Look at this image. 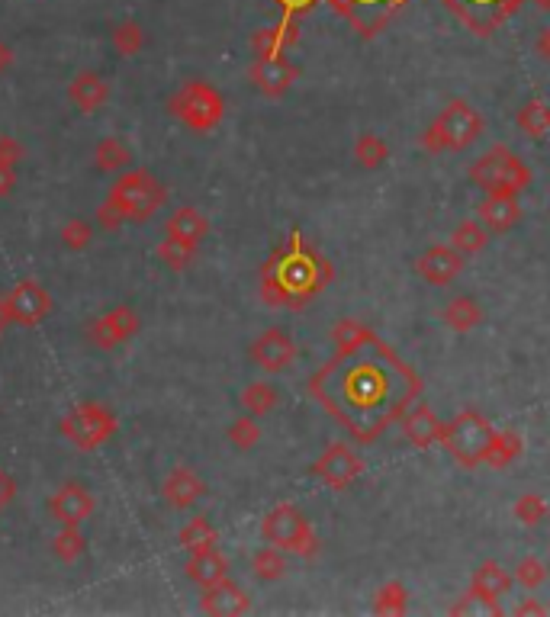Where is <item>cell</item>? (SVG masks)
<instances>
[{
  "label": "cell",
  "instance_id": "cell-1",
  "mask_svg": "<svg viewBox=\"0 0 550 617\" xmlns=\"http://www.w3.org/2000/svg\"><path fill=\"white\" fill-rule=\"evenodd\" d=\"M309 393L358 444H374L419 399L422 380L361 322L335 325V357L309 376Z\"/></svg>",
  "mask_w": 550,
  "mask_h": 617
},
{
  "label": "cell",
  "instance_id": "cell-2",
  "mask_svg": "<svg viewBox=\"0 0 550 617\" xmlns=\"http://www.w3.org/2000/svg\"><path fill=\"white\" fill-rule=\"evenodd\" d=\"M332 280V264L312 251L300 232L287 238V245L274 251V258L261 270V296L271 306H303L322 293Z\"/></svg>",
  "mask_w": 550,
  "mask_h": 617
},
{
  "label": "cell",
  "instance_id": "cell-3",
  "mask_svg": "<svg viewBox=\"0 0 550 617\" xmlns=\"http://www.w3.org/2000/svg\"><path fill=\"white\" fill-rule=\"evenodd\" d=\"M480 135H483V116L473 110L467 100H448L444 110L435 116V123L422 132L419 145L431 155L464 152V148H470Z\"/></svg>",
  "mask_w": 550,
  "mask_h": 617
},
{
  "label": "cell",
  "instance_id": "cell-4",
  "mask_svg": "<svg viewBox=\"0 0 550 617\" xmlns=\"http://www.w3.org/2000/svg\"><path fill=\"white\" fill-rule=\"evenodd\" d=\"M107 200L120 209L126 222H148L168 200L165 184L145 168L126 171L116 184L110 187Z\"/></svg>",
  "mask_w": 550,
  "mask_h": 617
},
{
  "label": "cell",
  "instance_id": "cell-5",
  "mask_svg": "<svg viewBox=\"0 0 550 617\" xmlns=\"http://www.w3.org/2000/svg\"><path fill=\"white\" fill-rule=\"evenodd\" d=\"M58 431H62V438L74 450L91 454V450H100L116 431H120V418H116V412L103 402H81V405H74L68 415H62Z\"/></svg>",
  "mask_w": 550,
  "mask_h": 617
},
{
  "label": "cell",
  "instance_id": "cell-6",
  "mask_svg": "<svg viewBox=\"0 0 550 617\" xmlns=\"http://www.w3.org/2000/svg\"><path fill=\"white\" fill-rule=\"evenodd\" d=\"M470 180L486 193L499 197H518L531 184V168L518 158L509 145H493L489 152L470 168Z\"/></svg>",
  "mask_w": 550,
  "mask_h": 617
},
{
  "label": "cell",
  "instance_id": "cell-7",
  "mask_svg": "<svg viewBox=\"0 0 550 617\" xmlns=\"http://www.w3.org/2000/svg\"><path fill=\"white\" fill-rule=\"evenodd\" d=\"M261 537L271 547L293 553V556H303V560H316L319 556L316 531H312V524L303 518V511L290 502L274 505L271 511H267L264 521H261Z\"/></svg>",
  "mask_w": 550,
  "mask_h": 617
},
{
  "label": "cell",
  "instance_id": "cell-8",
  "mask_svg": "<svg viewBox=\"0 0 550 617\" xmlns=\"http://www.w3.org/2000/svg\"><path fill=\"white\" fill-rule=\"evenodd\" d=\"M493 425L480 415V412H460L454 421L441 428V447L464 466V470H473V466L486 463L489 444H493Z\"/></svg>",
  "mask_w": 550,
  "mask_h": 617
},
{
  "label": "cell",
  "instance_id": "cell-9",
  "mask_svg": "<svg viewBox=\"0 0 550 617\" xmlns=\"http://www.w3.org/2000/svg\"><path fill=\"white\" fill-rule=\"evenodd\" d=\"M171 116L181 119L190 132H213L226 116V100L206 81H187L171 97Z\"/></svg>",
  "mask_w": 550,
  "mask_h": 617
},
{
  "label": "cell",
  "instance_id": "cell-10",
  "mask_svg": "<svg viewBox=\"0 0 550 617\" xmlns=\"http://www.w3.org/2000/svg\"><path fill=\"white\" fill-rule=\"evenodd\" d=\"M4 306H7V315H10V325L36 328V325H42L49 319L55 303H52V296H49L46 287H42V283L20 280L17 287L4 296Z\"/></svg>",
  "mask_w": 550,
  "mask_h": 617
},
{
  "label": "cell",
  "instance_id": "cell-11",
  "mask_svg": "<svg viewBox=\"0 0 550 617\" xmlns=\"http://www.w3.org/2000/svg\"><path fill=\"white\" fill-rule=\"evenodd\" d=\"M361 473H364V460L354 454L345 441L332 444L316 463H312V476H316L319 483H325L329 489H335V492L348 489Z\"/></svg>",
  "mask_w": 550,
  "mask_h": 617
},
{
  "label": "cell",
  "instance_id": "cell-12",
  "mask_svg": "<svg viewBox=\"0 0 550 617\" xmlns=\"http://www.w3.org/2000/svg\"><path fill=\"white\" fill-rule=\"evenodd\" d=\"M139 328H142V319H139L136 309L116 306L113 312L100 315V319L91 322V328H87V338H91L94 348L113 351V348H120V344H126L129 338H136Z\"/></svg>",
  "mask_w": 550,
  "mask_h": 617
},
{
  "label": "cell",
  "instance_id": "cell-13",
  "mask_svg": "<svg viewBox=\"0 0 550 617\" xmlns=\"http://www.w3.org/2000/svg\"><path fill=\"white\" fill-rule=\"evenodd\" d=\"M248 354L255 360V367H261L264 373H284L296 360V344L284 328H267L255 338Z\"/></svg>",
  "mask_w": 550,
  "mask_h": 617
},
{
  "label": "cell",
  "instance_id": "cell-14",
  "mask_svg": "<svg viewBox=\"0 0 550 617\" xmlns=\"http://www.w3.org/2000/svg\"><path fill=\"white\" fill-rule=\"evenodd\" d=\"M248 78L264 97H284L293 81L300 78V71L284 55H258L248 68Z\"/></svg>",
  "mask_w": 550,
  "mask_h": 617
},
{
  "label": "cell",
  "instance_id": "cell-15",
  "mask_svg": "<svg viewBox=\"0 0 550 617\" xmlns=\"http://www.w3.org/2000/svg\"><path fill=\"white\" fill-rule=\"evenodd\" d=\"M415 270H419V277L431 283V287H448L451 280L460 277V270H464V254L454 245H435L415 261Z\"/></svg>",
  "mask_w": 550,
  "mask_h": 617
},
{
  "label": "cell",
  "instance_id": "cell-16",
  "mask_svg": "<svg viewBox=\"0 0 550 617\" xmlns=\"http://www.w3.org/2000/svg\"><path fill=\"white\" fill-rule=\"evenodd\" d=\"M49 511L58 524H81L94 515V495L81 483H65L49 499Z\"/></svg>",
  "mask_w": 550,
  "mask_h": 617
},
{
  "label": "cell",
  "instance_id": "cell-17",
  "mask_svg": "<svg viewBox=\"0 0 550 617\" xmlns=\"http://www.w3.org/2000/svg\"><path fill=\"white\" fill-rule=\"evenodd\" d=\"M161 495H165V502L174 511H187L206 495V483L190 470V466H174L165 476V483H161Z\"/></svg>",
  "mask_w": 550,
  "mask_h": 617
},
{
  "label": "cell",
  "instance_id": "cell-18",
  "mask_svg": "<svg viewBox=\"0 0 550 617\" xmlns=\"http://www.w3.org/2000/svg\"><path fill=\"white\" fill-rule=\"evenodd\" d=\"M200 611H206V614H216V617L248 614V611H251V598L245 595L242 585H235L232 579H222V582L210 585V589H203Z\"/></svg>",
  "mask_w": 550,
  "mask_h": 617
},
{
  "label": "cell",
  "instance_id": "cell-19",
  "mask_svg": "<svg viewBox=\"0 0 550 617\" xmlns=\"http://www.w3.org/2000/svg\"><path fill=\"white\" fill-rule=\"evenodd\" d=\"M68 97H71V103H74V107H78L81 113H94V110H100L103 103L110 100V84H107V78H103V74L87 68V71H78V74L71 78Z\"/></svg>",
  "mask_w": 550,
  "mask_h": 617
},
{
  "label": "cell",
  "instance_id": "cell-20",
  "mask_svg": "<svg viewBox=\"0 0 550 617\" xmlns=\"http://www.w3.org/2000/svg\"><path fill=\"white\" fill-rule=\"evenodd\" d=\"M441 421L438 415L428 409L425 402H412L406 415H403V434H406V441L415 444V447H422L428 450L431 444H438L441 441Z\"/></svg>",
  "mask_w": 550,
  "mask_h": 617
},
{
  "label": "cell",
  "instance_id": "cell-21",
  "mask_svg": "<svg viewBox=\"0 0 550 617\" xmlns=\"http://www.w3.org/2000/svg\"><path fill=\"white\" fill-rule=\"evenodd\" d=\"M165 232H168V238H174V242H184V245L200 248L203 238L210 235V219H206L200 209L181 206V209H174V213L168 216Z\"/></svg>",
  "mask_w": 550,
  "mask_h": 617
},
{
  "label": "cell",
  "instance_id": "cell-22",
  "mask_svg": "<svg viewBox=\"0 0 550 617\" xmlns=\"http://www.w3.org/2000/svg\"><path fill=\"white\" fill-rule=\"evenodd\" d=\"M477 216L489 229V235H502V232H509L518 219H522V209H518V197L486 193V200L477 206Z\"/></svg>",
  "mask_w": 550,
  "mask_h": 617
},
{
  "label": "cell",
  "instance_id": "cell-23",
  "mask_svg": "<svg viewBox=\"0 0 550 617\" xmlns=\"http://www.w3.org/2000/svg\"><path fill=\"white\" fill-rule=\"evenodd\" d=\"M187 579L197 582L200 589H210V585L229 579V560L222 556L216 547L213 550H200V553H190L187 560Z\"/></svg>",
  "mask_w": 550,
  "mask_h": 617
},
{
  "label": "cell",
  "instance_id": "cell-24",
  "mask_svg": "<svg viewBox=\"0 0 550 617\" xmlns=\"http://www.w3.org/2000/svg\"><path fill=\"white\" fill-rule=\"evenodd\" d=\"M509 589H512V576L505 573L496 560L480 563L477 573H473V582H470V592H477L489 601H499L502 595H509Z\"/></svg>",
  "mask_w": 550,
  "mask_h": 617
},
{
  "label": "cell",
  "instance_id": "cell-25",
  "mask_svg": "<svg viewBox=\"0 0 550 617\" xmlns=\"http://www.w3.org/2000/svg\"><path fill=\"white\" fill-rule=\"evenodd\" d=\"M132 164V148L116 139V135H107V139H100L97 148H94V168L100 174H116V171H126Z\"/></svg>",
  "mask_w": 550,
  "mask_h": 617
},
{
  "label": "cell",
  "instance_id": "cell-26",
  "mask_svg": "<svg viewBox=\"0 0 550 617\" xmlns=\"http://www.w3.org/2000/svg\"><path fill=\"white\" fill-rule=\"evenodd\" d=\"M441 319H444V325H448V328H454V331H460V335H464V331H473V328L483 322V309H480L477 299L457 296V299H451L448 306H444Z\"/></svg>",
  "mask_w": 550,
  "mask_h": 617
},
{
  "label": "cell",
  "instance_id": "cell-27",
  "mask_svg": "<svg viewBox=\"0 0 550 617\" xmlns=\"http://www.w3.org/2000/svg\"><path fill=\"white\" fill-rule=\"evenodd\" d=\"M522 450H525V441H522V434L518 431H496L493 444H489V454H486V466H493V470H505V466L522 457Z\"/></svg>",
  "mask_w": 550,
  "mask_h": 617
},
{
  "label": "cell",
  "instance_id": "cell-28",
  "mask_svg": "<svg viewBox=\"0 0 550 617\" xmlns=\"http://www.w3.org/2000/svg\"><path fill=\"white\" fill-rule=\"evenodd\" d=\"M177 544H181L184 550H190V553L213 550L219 544V534L206 518H190L181 528V534H177Z\"/></svg>",
  "mask_w": 550,
  "mask_h": 617
},
{
  "label": "cell",
  "instance_id": "cell-29",
  "mask_svg": "<svg viewBox=\"0 0 550 617\" xmlns=\"http://www.w3.org/2000/svg\"><path fill=\"white\" fill-rule=\"evenodd\" d=\"M52 556L58 563H78L84 550H87V540L78 531V524H62V531L52 537Z\"/></svg>",
  "mask_w": 550,
  "mask_h": 617
},
{
  "label": "cell",
  "instance_id": "cell-30",
  "mask_svg": "<svg viewBox=\"0 0 550 617\" xmlns=\"http://www.w3.org/2000/svg\"><path fill=\"white\" fill-rule=\"evenodd\" d=\"M518 129H522L528 139H544L550 132V103L544 100H528L515 116Z\"/></svg>",
  "mask_w": 550,
  "mask_h": 617
},
{
  "label": "cell",
  "instance_id": "cell-31",
  "mask_svg": "<svg viewBox=\"0 0 550 617\" xmlns=\"http://www.w3.org/2000/svg\"><path fill=\"white\" fill-rule=\"evenodd\" d=\"M451 245H454L460 254H464V258H467V254H480V251L489 245V229H486L480 219H464V222H460L457 229H454Z\"/></svg>",
  "mask_w": 550,
  "mask_h": 617
},
{
  "label": "cell",
  "instance_id": "cell-32",
  "mask_svg": "<svg viewBox=\"0 0 550 617\" xmlns=\"http://www.w3.org/2000/svg\"><path fill=\"white\" fill-rule=\"evenodd\" d=\"M293 42H296V26L293 23L261 29V33H255V39H251V45H255V55H280Z\"/></svg>",
  "mask_w": 550,
  "mask_h": 617
},
{
  "label": "cell",
  "instance_id": "cell-33",
  "mask_svg": "<svg viewBox=\"0 0 550 617\" xmlns=\"http://www.w3.org/2000/svg\"><path fill=\"white\" fill-rule=\"evenodd\" d=\"M277 402H280V393L271 386V383H248L242 389V409L248 415H271L277 409Z\"/></svg>",
  "mask_w": 550,
  "mask_h": 617
},
{
  "label": "cell",
  "instance_id": "cell-34",
  "mask_svg": "<svg viewBox=\"0 0 550 617\" xmlns=\"http://www.w3.org/2000/svg\"><path fill=\"white\" fill-rule=\"evenodd\" d=\"M251 569H255V576L261 582H277V579H284L287 576V556L284 550H277V547H261L255 553V560H251Z\"/></svg>",
  "mask_w": 550,
  "mask_h": 617
},
{
  "label": "cell",
  "instance_id": "cell-35",
  "mask_svg": "<svg viewBox=\"0 0 550 617\" xmlns=\"http://www.w3.org/2000/svg\"><path fill=\"white\" fill-rule=\"evenodd\" d=\"M113 52L123 55V58H136L142 49H145V29L136 23V20H123L120 26L113 29Z\"/></svg>",
  "mask_w": 550,
  "mask_h": 617
},
{
  "label": "cell",
  "instance_id": "cell-36",
  "mask_svg": "<svg viewBox=\"0 0 550 617\" xmlns=\"http://www.w3.org/2000/svg\"><path fill=\"white\" fill-rule=\"evenodd\" d=\"M354 158H358L361 168L377 171L380 164L390 158V148H386V142L377 132H364V135H358V142H354Z\"/></svg>",
  "mask_w": 550,
  "mask_h": 617
},
{
  "label": "cell",
  "instance_id": "cell-37",
  "mask_svg": "<svg viewBox=\"0 0 550 617\" xmlns=\"http://www.w3.org/2000/svg\"><path fill=\"white\" fill-rule=\"evenodd\" d=\"M406 611H409V595L403 582H386L374 595V614H406Z\"/></svg>",
  "mask_w": 550,
  "mask_h": 617
},
{
  "label": "cell",
  "instance_id": "cell-38",
  "mask_svg": "<svg viewBox=\"0 0 550 617\" xmlns=\"http://www.w3.org/2000/svg\"><path fill=\"white\" fill-rule=\"evenodd\" d=\"M460 10V17H464L470 26L480 29V10H493V17L502 20L505 13H509L515 7V0H460V4H454Z\"/></svg>",
  "mask_w": 550,
  "mask_h": 617
},
{
  "label": "cell",
  "instance_id": "cell-39",
  "mask_svg": "<svg viewBox=\"0 0 550 617\" xmlns=\"http://www.w3.org/2000/svg\"><path fill=\"white\" fill-rule=\"evenodd\" d=\"M193 258H197V248L174 242V238H168V235H165V242L158 245V261L168 270H187L193 264Z\"/></svg>",
  "mask_w": 550,
  "mask_h": 617
},
{
  "label": "cell",
  "instance_id": "cell-40",
  "mask_svg": "<svg viewBox=\"0 0 550 617\" xmlns=\"http://www.w3.org/2000/svg\"><path fill=\"white\" fill-rule=\"evenodd\" d=\"M229 441H232V447L235 450H251L255 447L258 441H261V428H258V421H255V415H239L229 425Z\"/></svg>",
  "mask_w": 550,
  "mask_h": 617
},
{
  "label": "cell",
  "instance_id": "cell-41",
  "mask_svg": "<svg viewBox=\"0 0 550 617\" xmlns=\"http://www.w3.org/2000/svg\"><path fill=\"white\" fill-rule=\"evenodd\" d=\"M550 515V508H547V502L541 499V495H534V492H528V495H522V499L515 502V518L525 524V528H538V524L544 521Z\"/></svg>",
  "mask_w": 550,
  "mask_h": 617
},
{
  "label": "cell",
  "instance_id": "cell-42",
  "mask_svg": "<svg viewBox=\"0 0 550 617\" xmlns=\"http://www.w3.org/2000/svg\"><path fill=\"white\" fill-rule=\"evenodd\" d=\"M62 242H65V248H71V251L91 248V242H94V225L84 222V219L65 222V225H62Z\"/></svg>",
  "mask_w": 550,
  "mask_h": 617
},
{
  "label": "cell",
  "instance_id": "cell-43",
  "mask_svg": "<svg viewBox=\"0 0 550 617\" xmlns=\"http://www.w3.org/2000/svg\"><path fill=\"white\" fill-rule=\"evenodd\" d=\"M547 576H550V566H544L538 556H528V560H522L515 569V582L522 585V589H541Z\"/></svg>",
  "mask_w": 550,
  "mask_h": 617
},
{
  "label": "cell",
  "instance_id": "cell-44",
  "mask_svg": "<svg viewBox=\"0 0 550 617\" xmlns=\"http://www.w3.org/2000/svg\"><path fill=\"white\" fill-rule=\"evenodd\" d=\"M451 614H454V617H460V614H486V617H499V614H502V605H499V601H489V598L477 595V592H470L464 601H457V605L451 608Z\"/></svg>",
  "mask_w": 550,
  "mask_h": 617
},
{
  "label": "cell",
  "instance_id": "cell-45",
  "mask_svg": "<svg viewBox=\"0 0 550 617\" xmlns=\"http://www.w3.org/2000/svg\"><path fill=\"white\" fill-rule=\"evenodd\" d=\"M23 164V145L13 135H0V168L17 171Z\"/></svg>",
  "mask_w": 550,
  "mask_h": 617
},
{
  "label": "cell",
  "instance_id": "cell-46",
  "mask_svg": "<svg viewBox=\"0 0 550 617\" xmlns=\"http://www.w3.org/2000/svg\"><path fill=\"white\" fill-rule=\"evenodd\" d=\"M94 219H97V225L103 232H120L123 225H126V219H123V213L120 209H116L110 200H103L100 206H97V213H94Z\"/></svg>",
  "mask_w": 550,
  "mask_h": 617
},
{
  "label": "cell",
  "instance_id": "cell-47",
  "mask_svg": "<svg viewBox=\"0 0 550 617\" xmlns=\"http://www.w3.org/2000/svg\"><path fill=\"white\" fill-rule=\"evenodd\" d=\"M13 499H17V479H13L4 466H0V515L10 508Z\"/></svg>",
  "mask_w": 550,
  "mask_h": 617
},
{
  "label": "cell",
  "instance_id": "cell-48",
  "mask_svg": "<svg viewBox=\"0 0 550 617\" xmlns=\"http://www.w3.org/2000/svg\"><path fill=\"white\" fill-rule=\"evenodd\" d=\"M515 617H531V614H538V617H544L547 614V608L541 605V601H534V598H525L522 605H515V611H512Z\"/></svg>",
  "mask_w": 550,
  "mask_h": 617
},
{
  "label": "cell",
  "instance_id": "cell-49",
  "mask_svg": "<svg viewBox=\"0 0 550 617\" xmlns=\"http://www.w3.org/2000/svg\"><path fill=\"white\" fill-rule=\"evenodd\" d=\"M534 52H538L541 62L550 65V26H544L541 33H538V39H534Z\"/></svg>",
  "mask_w": 550,
  "mask_h": 617
},
{
  "label": "cell",
  "instance_id": "cell-50",
  "mask_svg": "<svg viewBox=\"0 0 550 617\" xmlns=\"http://www.w3.org/2000/svg\"><path fill=\"white\" fill-rule=\"evenodd\" d=\"M13 187H17V171L0 168V197H10Z\"/></svg>",
  "mask_w": 550,
  "mask_h": 617
},
{
  "label": "cell",
  "instance_id": "cell-51",
  "mask_svg": "<svg viewBox=\"0 0 550 617\" xmlns=\"http://www.w3.org/2000/svg\"><path fill=\"white\" fill-rule=\"evenodd\" d=\"M13 62H17V55H13V45H7L4 39H0V74L10 71Z\"/></svg>",
  "mask_w": 550,
  "mask_h": 617
},
{
  "label": "cell",
  "instance_id": "cell-52",
  "mask_svg": "<svg viewBox=\"0 0 550 617\" xmlns=\"http://www.w3.org/2000/svg\"><path fill=\"white\" fill-rule=\"evenodd\" d=\"M277 4H284L287 10H306L312 7V0H277Z\"/></svg>",
  "mask_w": 550,
  "mask_h": 617
},
{
  "label": "cell",
  "instance_id": "cell-53",
  "mask_svg": "<svg viewBox=\"0 0 550 617\" xmlns=\"http://www.w3.org/2000/svg\"><path fill=\"white\" fill-rule=\"evenodd\" d=\"M7 325H10V315H7V306H4V296H0V335L7 331Z\"/></svg>",
  "mask_w": 550,
  "mask_h": 617
},
{
  "label": "cell",
  "instance_id": "cell-54",
  "mask_svg": "<svg viewBox=\"0 0 550 617\" xmlns=\"http://www.w3.org/2000/svg\"><path fill=\"white\" fill-rule=\"evenodd\" d=\"M534 4H538L541 10H550V0H534Z\"/></svg>",
  "mask_w": 550,
  "mask_h": 617
}]
</instances>
